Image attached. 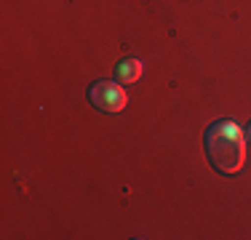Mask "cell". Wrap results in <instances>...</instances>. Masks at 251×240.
Listing matches in <instances>:
<instances>
[{"label":"cell","mask_w":251,"mask_h":240,"mask_svg":"<svg viewBox=\"0 0 251 240\" xmlns=\"http://www.w3.org/2000/svg\"><path fill=\"white\" fill-rule=\"evenodd\" d=\"M208 163L222 176H235L246 163V134L243 128L230 118L214 120L203 136Z\"/></svg>","instance_id":"6da1fadb"},{"label":"cell","mask_w":251,"mask_h":240,"mask_svg":"<svg viewBox=\"0 0 251 240\" xmlns=\"http://www.w3.org/2000/svg\"><path fill=\"white\" fill-rule=\"evenodd\" d=\"M142 72H145V64L139 59H121L115 64V77L121 83H136L142 77Z\"/></svg>","instance_id":"3957f363"},{"label":"cell","mask_w":251,"mask_h":240,"mask_svg":"<svg viewBox=\"0 0 251 240\" xmlns=\"http://www.w3.org/2000/svg\"><path fill=\"white\" fill-rule=\"evenodd\" d=\"M246 139H249V142H251V123H249V125H246Z\"/></svg>","instance_id":"277c9868"},{"label":"cell","mask_w":251,"mask_h":240,"mask_svg":"<svg viewBox=\"0 0 251 240\" xmlns=\"http://www.w3.org/2000/svg\"><path fill=\"white\" fill-rule=\"evenodd\" d=\"M88 101H91L97 110L101 112H123L126 104H128V96L115 80H97L91 88H88Z\"/></svg>","instance_id":"7a4b0ae2"}]
</instances>
